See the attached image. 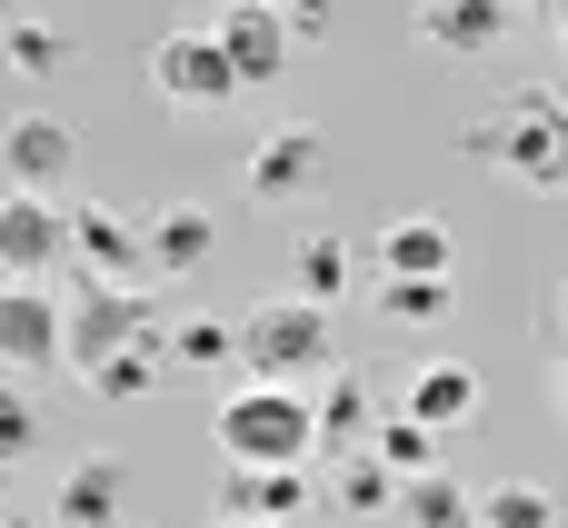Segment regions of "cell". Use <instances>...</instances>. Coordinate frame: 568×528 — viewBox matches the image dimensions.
Returning <instances> with one entry per match:
<instances>
[{"instance_id": "3", "label": "cell", "mask_w": 568, "mask_h": 528, "mask_svg": "<svg viewBox=\"0 0 568 528\" xmlns=\"http://www.w3.org/2000/svg\"><path fill=\"white\" fill-rule=\"evenodd\" d=\"M160 329V309H150V290L140 280H80V299L60 309V369H100L110 349H130V339H150Z\"/></svg>"}, {"instance_id": "21", "label": "cell", "mask_w": 568, "mask_h": 528, "mask_svg": "<svg viewBox=\"0 0 568 528\" xmlns=\"http://www.w3.org/2000/svg\"><path fill=\"white\" fill-rule=\"evenodd\" d=\"M160 349H170V369H240V319H210V309L160 319Z\"/></svg>"}, {"instance_id": "32", "label": "cell", "mask_w": 568, "mask_h": 528, "mask_svg": "<svg viewBox=\"0 0 568 528\" xmlns=\"http://www.w3.org/2000/svg\"><path fill=\"white\" fill-rule=\"evenodd\" d=\"M210 528H280V519H210Z\"/></svg>"}, {"instance_id": "6", "label": "cell", "mask_w": 568, "mask_h": 528, "mask_svg": "<svg viewBox=\"0 0 568 528\" xmlns=\"http://www.w3.org/2000/svg\"><path fill=\"white\" fill-rule=\"evenodd\" d=\"M320 170H329V130H320V120H280V130L250 140L240 190H250V200H300V190H320Z\"/></svg>"}, {"instance_id": "12", "label": "cell", "mask_w": 568, "mask_h": 528, "mask_svg": "<svg viewBox=\"0 0 568 528\" xmlns=\"http://www.w3.org/2000/svg\"><path fill=\"white\" fill-rule=\"evenodd\" d=\"M0 170H10L20 190H60V180L80 170V130H70V120H50V110H30V120H10V130H0Z\"/></svg>"}, {"instance_id": "34", "label": "cell", "mask_w": 568, "mask_h": 528, "mask_svg": "<svg viewBox=\"0 0 568 528\" xmlns=\"http://www.w3.org/2000/svg\"><path fill=\"white\" fill-rule=\"evenodd\" d=\"M559 419H568V369H559Z\"/></svg>"}, {"instance_id": "7", "label": "cell", "mask_w": 568, "mask_h": 528, "mask_svg": "<svg viewBox=\"0 0 568 528\" xmlns=\"http://www.w3.org/2000/svg\"><path fill=\"white\" fill-rule=\"evenodd\" d=\"M70 260V220L50 210V190H0V280H40Z\"/></svg>"}, {"instance_id": "11", "label": "cell", "mask_w": 568, "mask_h": 528, "mask_svg": "<svg viewBox=\"0 0 568 528\" xmlns=\"http://www.w3.org/2000/svg\"><path fill=\"white\" fill-rule=\"evenodd\" d=\"M0 369H60V299L40 280H0Z\"/></svg>"}, {"instance_id": "26", "label": "cell", "mask_w": 568, "mask_h": 528, "mask_svg": "<svg viewBox=\"0 0 568 528\" xmlns=\"http://www.w3.org/2000/svg\"><path fill=\"white\" fill-rule=\"evenodd\" d=\"M60 60H70V30L10 10V70H20V80H60Z\"/></svg>"}, {"instance_id": "14", "label": "cell", "mask_w": 568, "mask_h": 528, "mask_svg": "<svg viewBox=\"0 0 568 528\" xmlns=\"http://www.w3.org/2000/svg\"><path fill=\"white\" fill-rule=\"evenodd\" d=\"M120 499H130V469L100 449V459H70L60 489H50V528H120Z\"/></svg>"}, {"instance_id": "1", "label": "cell", "mask_w": 568, "mask_h": 528, "mask_svg": "<svg viewBox=\"0 0 568 528\" xmlns=\"http://www.w3.org/2000/svg\"><path fill=\"white\" fill-rule=\"evenodd\" d=\"M459 150L469 160H499L519 190H568V90L559 80H529V90H509L479 130H459Z\"/></svg>"}, {"instance_id": "31", "label": "cell", "mask_w": 568, "mask_h": 528, "mask_svg": "<svg viewBox=\"0 0 568 528\" xmlns=\"http://www.w3.org/2000/svg\"><path fill=\"white\" fill-rule=\"evenodd\" d=\"M549 329H568V290H559V299H549Z\"/></svg>"}, {"instance_id": "13", "label": "cell", "mask_w": 568, "mask_h": 528, "mask_svg": "<svg viewBox=\"0 0 568 528\" xmlns=\"http://www.w3.org/2000/svg\"><path fill=\"white\" fill-rule=\"evenodd\" d=\"M509 30H519V0H429L419 10V40L449 50V60H489Z\"/></svg>"}, {"instance_id": "10", "label": "cell", "mask_w": 568, "mask_h": 528, "mask_svg": "<svg viewBox=\"0 0 568 528\" xmlns=\"http://www.w3.org/2000/svg\"><path fill=\"white\" fill-rule=\"evenodd\" d=\"M70 260H80V280H150V230L130 210L90 200V210H70Z\"/></svg>"}, {"instance_id": "25", "label": "cell", "mask_w": 568, "mask_h": 528, "mask_svg": "<svg viewBox=\"0 0 568 528\" xmlns=\"http://www.w3.org/2000/svg\"><path fill=\"white\" fill-rule=\"evenodd\" d=\"M479 528H559V489H539V479H489V489H479Z\"/></svg>"}, {"instance_id": "28", "label": "cell", "mask_w": 568, "mask_h": 528, "mask_svg": "<svg viewBox=\"0 0 568 528\" xmlns=\"http://www.w3.org/2000/svg\"><path fill=\"white\" fill-rule=\"evenodd\" d=\"M30 449H40V409L0 379V469H10V459H30Z\"/></svg>"}, {"instance_id": "17", "label": "cell", "mask_w": 568, "mask_h": 528, "mask_svg": "<svg viewBox=\"0 0 568 528\" xmlns=\"http://www.w3.org/2000/svg\"><path fill=\"white\" fill-rule=\"evenodd\" d=\"M210 250H220V220H210V210H160V220H150V270H160V280L210 270Z\"/></svg>"}, {"instance_id": "19", "label": "cell", "mask_w": 568, "mask_h": 528, "mask_svg": "<svg viewBox=\"0 0 568 528\" xmlns=\"http://www.w3.org/2000/svg\"><path fill=\"white\" fill-rule=\"evenodd\" d=\"M399 409H419V419H429V429L449 439V429H459V419L479 409V379H469L459 359H429V369H409V389H399Z\"/></svg>"}, {"instance_id": "5", "label": "cell", "mask_w": 568, "mask_h": 528, "mask_svg": "<svg viewBox=\"0 0 568 528\" xmlns=\"http://www.w3.org/2000/svg\"><path fill=\"white\" fill-rule=\"evenodd\" d=\"M150 90L180 110H220V100H240V70L210 30H170V40H150Z\"/></svg>"}, {"instance_id": "24", "label": "cell", "mask_w": 568, "mask_h": 528, "mask_svg": "<svg viewBox=\"0 0 568 528\" xmlns=\"http://www.w3.org/2000/svg\"><path fill=\"white\" fill-rule=\"evenodd\" d=\"M369 459H389L399 479H419V469H439V429H429L419 409H379V429H369Z\"/></svg>"}, {"instance_id": "15", "label": "cell", "mask_w": 568, "mask_h": 528, "mask_svg": "<svg viewBox=\"0 0 568 528\" xmlns=\"http://www.w3.org/2000/svg\"><path fill=\"white\" fill-rule=\"evenodd\" d=\"M310 409H320V459H349V449H369V429H379V379H369V369H329V389H320Z\"/></svg>"}, {"instance_id": "22", "label": "cell", "mask_w": 568, "mask_h": 528, "mask_svg": "<svg viewBox=\"0 0 568 528\" xmlns=\"http://www.w3.org/2000/svg\"><path fill=\"white\" fill-rule=\"evenodd\" d=\"M369 260L399 280V270H419V280H449V230L439 220H389L379 240H369Z\"/></svg>"}, {"instance_id": "4", "label": "cell", "mask_w": 568, "mask_h": 528, "mask_svg": "<svg viewBox=\"0 0 568 528\" xmlns=\"http://www.w3.org/2000/svg\"><path fill=\"white\" fill-rule=\"evenodd\" d=\"M240 369L250 379H300V369H329V309L320 299H270L240 319Z\"/></svg>"}, {"instance_id": "16", "label": "cell", "mask_w": 568, "mask_h": 528, "mask_svg": "<svg viewBox=\"0 0 568 528\" xmlns=\"http://www.w3.org/2000/svg\"><path fill=\"white\" fill-rule=\"evenodd\" d=\"M399 528H479V489L469 479H449V469H419V479H399Z\"/></svg>"}, {"instance_id": "33", "label": "cell", "mask_w": 568, "mask_h": 528, "mask_svg": "<svg viewBox=\"0 0 568 528\" xmlns=\"http://www.w3.org/2000/svg\"><path fill=\"white\" fill-rule=\"evenodd\" d=\"M0 528H50V519H10V509H0Z\"/></svg>"}, {"instance_id": "2", "label": "cell", "mask_w": 568, "mask_h": 528, "mask_svg": "<svg viewBox=\"0 0 568 528\" xmlns=\"http://www.w3.org/2000/svg\"><path fill=\"white\" fill-rule=\"evenodd\" d=\"M210 439L220 459H320V409L290 379H250L210 409Z\"/></svg>"}, {"instance_id": "30", "label": "cell", "mask_w": 568, "mask_h": 528, "mask_svg": "<svg viewBox=\"0 0 568 528\" xmlns=\"http://www.w3.org/2000/svg\"><path fill=\"white\" fill-rule=\"evenodd\" d=\"M549 40H559V50H568V0H549Z\"/></svg>"}, {"instance_id": "23", "label": "cell", "mask_w": 568, "mask_h": 528, "mask_svg": "<svg viewBox=\"0 0 568 528\" xmlns=\"http://www.w3.org/2000/svg\"><path fill=\"white\" fill-rule=\"evenodd\" d=\"M160 379H170V349H160V329H150V339H130V349H110V359L90 369V389H100V399H120V409H130V399H150Z\"/></svg>"}, {"instance_id": "20", "label": "cell", "mask_w": 568, "mask_h": 528, "mask_svg": "<svg viewBox=\"0 0 568 528\" xmlns=\"http://www.w3.org/2000/svg\"><path fill=\"white\" fill-rule=\"evenodd\" d=\"M329 509H339V519H389V509H399V469L369 459V449L329 459Z\"/></svg>"}, {"instance_id": "35", "label": "cell", "mask_w": 568, "mask_h": 528, "mask_svg": "<svg viewBox=\"0 0 568 528\" xmlns=\"http://www.w3.org/2000/svg\"><path fill=\"white\" fill-rule=\"evenodd\" d=\"M0 10H10V0H0Z\"/></svg>"}, {"instance_id": "8", "label": "cell", "mask_w": 568, "mask_h": 528, "mask_svg": "<svg viewBox=\"0 0 568 528\" xmlns=\"http://www.w3.org/2000/svg\"><path fill=\"white\" fill-rule=\"evenodd\" d=\"M320 499V479H310V459H230L220 469V519H300Z\"/></svg>"}, {"instance_id": "29", "label": "cell", "mask_w": 568, "mask_h": 528, "mask_svg": "<svg viewBox=\"0 0 568 528\" xmlns=\"http://www.w3.org/2000/svg\"><path fill=\"white\" fill-rule=\"evenodd\" d=\"M329 10H339V0H280V20H290V40H329Z\"/></svg>"}, {"instance_id": "18", "label": "cell", "mask_w": 568, "mask_h": 528, "mask_svg": "<svg viewBox=\"0 0 568 528\" xmlns=\"http://www.w3.org/2000/svg\"><path fill=\"white\" fill-rule=\"evenodd\" d=\"M349 280H359V250H349V240H329V230H310V240L290 250V290H300V299H320V309H339V299H349Z\"/></svg>"}, {"instance_id": "27", "label": "cell", "mask_w": 568, "mask_h": 528, "mask_svg": "<svg viewBox=\"0 0 568 528\" xmlns=\"http://www.w3.org/2000/svg\"><path fill=\"white\" fill-rule=\"evenodd\" d=\"M379 319H389V329H419V319H449V280H419V270H399V280L379 290Z\"/></svg>"}, {"instance_id": "9", "label": "cell", "mask_w": 568, "mask_h": 528, "mask_svg": "<svg viewBox=\"0 0 568 528\" xmlns=\"http://www.w3.org/2000/svg\"><path fill=\"white\" fill-rule=\"evenodd\" d=\"M210 40L230 50V70H240V90H270V80L290 70V50H300V40H290V20H280L270 0H230V10L210 20Z\"/></svg>"}]
</instances>
